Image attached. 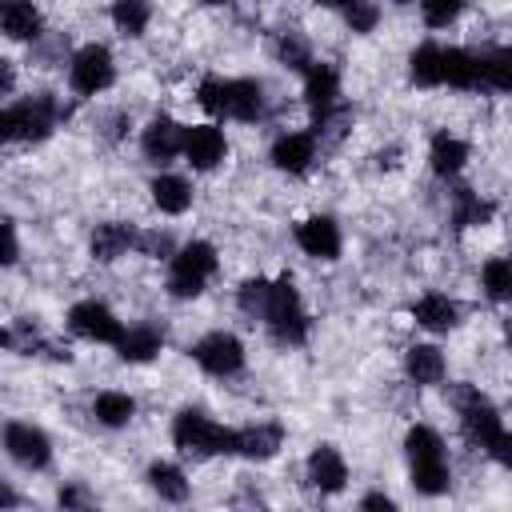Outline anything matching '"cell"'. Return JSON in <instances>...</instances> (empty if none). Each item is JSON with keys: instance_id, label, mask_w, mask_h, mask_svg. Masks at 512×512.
Returning <instances> with one entry per match:
<instances>
[{"instance_id": "7", "label": "cell", "mask_w": 512, "mask_h": 512, "mask_svg": "<svg viewBox=\"0 0 512 512\" xmlns=\"http://www.w3.org/2000/svg\"><path fill=\"white\" fill-rule=\"evenodd\" d=\"M188 356L196 360L200 372H208V376H216V380H232V376H240L244 364H248V348H244V340H240L236 332H228V328H212V332H204V336L188 348Z\"/></svg>"}, {"instance_id": "26", "label": "cell", "mask_w": 512, "mask_h": 512, "mask_svg": "<svg viewBox=\"0 0 512 512\" xmlns=\"http://www.w3.org/2000/svg\"><path fill=\"white\" fill-rule=\"evenodd\" d=\"M0 32L12 44H32L44 36V16L32 0H4L0 4Z\"/></svg>"}, {"instance_id": "18", "label": "cell", "mask_w": 512, "mask_h": 512, "mask_svg": "<svg viewBox=\"0 0 512 512\" xmlns=\"http://www.w3.org/2000/svg\"><path fill=\"white\" fill-rule=\"evenodd\" d=\"M408 316H412L416 328H424L432 336H444V332L460 328V320H464L460 304L448 292H424V296H416L412 308H408Z\"/></svg>"}, {"instance_id": "1", "label": "cell", "mask_w": 512, "mask_h": 512, "mask_svg": "<svg viewBox=\"0 0 512 512\" xmlns=\"http://www.w3.org/2000/svg\"><path fill=\"white\" fill-rule=\"evenodd\" d=\"M196 104L216 116V120H236V124H256L268 112L264 84L252 76H204L196 84Z\"/></svg>"}, {"instance_id": "32", "label": "cell", "mask_w": 512, "mask_h": 512, "mask_svg": "<svg viewBox=\"0 0 512 512\" xmlns=\"http://www.w3.org/2000/svg\"><path fill=\"white\" fill-rule=\"evenodd\" d=\"M276 60H280L284 68H292V72L304 76L316 56H312V48H308V40H304L300 32H280V36H276Z\"/></svg>"}, {"instance_id": "41", "label": "cell", "mask_w": 512, "mask_h": 512, "mask_svg": "<svg viewBox=\"0 0 512 512\" xmlns=\"http://www.w3.org/2000/svg\"><path fill=\"white\" fill-rule=\"evenodd\" d=\"M360 508H384V512H392L396 500L388 492H368V496H360Z\"/></svg>"}, {"instance_id": "38", "label": "cell", "mask_w": 512, "mask_h": 512, "mask_svg": "<svg viewBox=\"0 0 512 512\" xmlns=\"http://www.w3.org/2000/svg\"><path fill=\"white\" fill-rule=\"evenodd\" d=\"M484 452H488L504 472H512V428H500V432H496V440H492Z\"/></svg>"}, {"instance_id": "36", "label": "cell", "mask_w": 512, "mask_h": 512, "mask_svg": "<svg viewBox=\"0 0 512 512\" xmlns=\"http://www.w3.org/2000/svg\"><path fill=\"white\" fill-rule=\"evenodd\" d=\"M176 248H180V244H172L168 232H140V244H136V252L148 256V260H172Z\"/></svg>"}, {"instance_id": "24", "label": "cell", "mask_w": 512, "mask_h": 512, "mask_svg": "<svg viewBox=\"0 0 512 512\" xmlns=\"http://www.w3.org/2000/svg\"><path fill=\"white\" fill-rule=\"evenodd\" d=\"M404 376L416 388H436L448 376V360L436 344H408L404 348Z\"/></svg>"}, {"instance_id": "6", "label": "cell", "mask_w": 512, "mask_h": 512, "mask_svg": "<svg viewBox=\"0 0 512 512\" xmlns=\"http://www.w3.org/2000/svg\"><path fill=\"white\" fill-rule=\"evenodd\" d=\"M452 408H456V420H460V436L472 448H488L496 440V432L504 428L496 404L480 388H472V384H456L452 388Z\"/></svg>"}, {"instance_id": "5", "label": "cell", "mask_w": 512, "mask_h": 512, "mask_svg": "<svg viewBox=\"0 0 512 512\" xmlns=\"http://www.w3.org/2000/svg\"><path fill=\"white\" fill-rule=\"evenodd\" d=\"M220 272V252L212 240H188L172 252L168 260V276H164V288L172 300H196L212 276Z\"/></svg>"}, {"instance_id": "2", "label": "cell", "mask_w": 512, "mask_h": 512, "mask_svg": "<svg viewBox=\"0 0 512 512\" xmlns=\"http://www.w3.org/2000/svg\"><path fill=\"white\" fill-rule=\"evenodd\" d=\"M172 448L188 460H212V456H236V428L212 420L204 408H180L172 416Z\"/></svg>"}, {"instance_id": "37", "label": "cell", "mask_w": 512, "mask_h": 512, "mask_svg": "<svg viewBox=\"0 0 512 512\" xmlns=\"http://www.w3.org/2000/svg\"><path fill=\"white\" fill-rule=\"evenodd\" d=\"M56 504H60V508H88V504H92V492H88L80 480H68V484H60Z\"/></svg>"}, {"instance_id": "28", "label": "cell", "mask_w": 512, "mask_h": 512, "mask_svg": "<svg viewBox=\"0 0 512 512\" xmlns=\"http://www.w3.org/2000/svg\"><path fill=\"white\" fill-rule=\"evenodd\" d=\"M108 20H112V28H116L120 36L140 40V36L148 32V24H152V4H148V0H112Z\"/></svg>"}, {"instance_id": "34", "label": "cell", "mask_w": 512, "mask_h": 512, "mask_svg": "<svg viewBox=\"0 0 512 512\" xmlns=\"http://www.w3.org/2000/svg\"><path fill=\"white\" fill-rule=\"evenodd\" d=\"M344 24H348V32H356V36H368L376 24H380V4L376 0H352L344 12Z\"/></svg>"}, {"instance_id": "19", "label": "cell", "mask_w": 512, "mask_h": 512, "mask_svg": "<svg viewBox=\"0 0 512 512\" xmlns=\"http://www.w3.org/2000/svg\"><path fill=\"white\" fill-rule=\"evenodd\" d=\"M112 348H116V356L124 364H148V360H156L164 352V328L156 320L124 324V332H120V340Z\"/></svg>"}, {"instance_id": "40", "label": "cell", "mask_w": 512, "mask_h": 512, "mask_svg": "<svg viewBox=\"0 0 512 512\" xmlns=\"http://www.w3.org/2000/svg\"><path fill=\"white\" fill-rule=\"evenodd\" d=\"M12 92H16V64L12 60H0V96L12 100Z\"/></svg>"}, {"instance_id": "29", "label": "cell", "mask_w": 512, "mask_h": 512, "mask_svg": "<svg viewBox=\"0 0 512 512\" xmlns=\"http://www.w3.org/2000/svg\"><path fill=\"white\" fill-rule=\"evenodd\" d=\"M480 292L492 304H512V256H488L480 264Z\"/></svg>"}, {"instance_id": "43", "label": "cell", "mask_w": 512, "mask_h": 512, "mask_svg": "<svg viewBox=\"0 0 512 512\" xmlns=\"http://www.w3.org/2000/svg\"><path fill=\"white\" fill-rule=\"evenodd\" d=\"M196 4H204V8H228V4H236V0H196Z\"/></svg>"}, {"instance_id": "23", "label": "cell", "mask_w": 512, "mask_h": 512, "mask_svg": "<svg viewBox=\"0 0 512 512\" xmlns=\"http://www.w3.org/2000/svg\"><path fill=\"white\" fill-rule=\"evenodd\" d=\"M192 180L188 176H180V172H156L152 180H148V200L156 204V212H164V216H184L188 208H192Z\"/></svg>"}, {"instance_id": "33", "label": "cell", "mask_w": 512, "mask_h": 512, "mask_svg": "<svg viewBox=\"0 0 512 512\" xmlns=\"http://www.w3.org/2000/svg\"><path fill=\"white\" fill-rule=\"evenodd\" d=\"M268 296H272V280H268V276H248V280L236 288V308H240L248 320H260L264 308H268Z\"/></svg>"}, {"instance_id": "31", "label": "cell", "mask_w": 512, "mask_h": 512, "mask_svg": "<svg viewBox=\"0 0 512 512\" xmlns=\"http://www.w3.org/2000/svg\"><path fill=\"white\" fill-rule=\"evenodd\" d=\"M440 52H444V44H436V40H424V44L412 48V56H408V80L416 88H440Z\"/></svg>"}, {"instance_id": "9", "label": "cell", "mask_w": 512, "mask_h": 512, "mask_svg": "<svg viewBox=\"0 0 512 512\" xmlns=\"http://www.w3.org/2000/svg\"><path fill=\"white\" fill-rule=\"evenodd\" d=\"M4 456L24 472H44L52 464V436L32 420L4 424Z\"/></svg>"}, {"instance_id": "12", "label": "cell", "mask_w": 512, "mask_h": 512, "mask_svg": "<svg viewBox=\"0 0 512 512\" xmlns=\"http://www.w3.org/2000/svg\"><path fill=\"white\" fill-rule=\"evenodd\" d=\"M320 160V136L312 128H292V132H280L272 144H268V164L284 176H308L312 164Z\"/></svg>"}, {"instance_id": "22", "label": "cell", "mask_w": 512, "mask_h": 512, "mask_svg": "<svg viewBox=\"0 0 512 512\" xmlns=\"http://www.w3.org/2000/svg\"><path fill=\"white\" fill-rule=\"evenodd\" d=\"M88 416L108 428V432H120L136 420V396L124 392V388H100L92 400H88Z\"/></svg>"}, {"instance_id": "17", "label": "cell", "mask_w": 512, "mask_h": 512, "mask_svg": "<svg viewBox=\"0 0 512 512\" xmlns=\"http://www.w3.org/2000/svg\"><path fill=\"white\" fill-rule=\"evenodd\" d=\"M136 244H140V228L136 224H128V220H104L88 236V256L96 264H116L120 256L136 252Z\"/></svg>"}, {"instance_id": "45", "label": "cell", "mask_w": 512, "mask_h": 512, "mask_svg": "<svg viewBox=\"0 0 512 512\" xmlns=\"http://www.w3.org/2000/svg\"><path fill=\"white\" fill-rule=\"evenodd\" d=\"M392 4H396V8H408V4H416V0H392Z\"/></svg>"}, {"instance_id": "39", "label": "cell", "mask_w": 512, "mask_h": 512, "mask_svg": "<svg viewBox=\"0 0 512 512\" xmlns=\"http://www.w3.org/2000/svg\"><path fill=\"white\" fill-rule=\"evenodd\" d=\"M20 260V236H16V220H4V264L12 268Z\"/></svg>"}, {"instance_id": "42", "label": "cell", "mask_w": 512, "mask_h": 512, "mask_svg": "<svg viewBox=\"0 0 512 512\" xmlns=\"http://www.w3.org/2000/svg\"><path fill=\"white\" fill-rule=\"evenodd\" d=\"M312 4H320V8H328V12H344L352 0H312Z\"/></svg>"}, {"instance_id": "4", "label": "cell", "mask_w": 512, "mask_h": 512, "mask_svg": "<svg viewBox=\"0 0 512 512\" xmlns=\"http://www.w3.org/2000/svg\"><path fill=\"white\" fill-rule=\"evenodd\" d=\"M260 324L272 336V344H280V348H300L308 340L312 316H308V308H304L300 288H296L292 276H276L272 280V296H268V308H264Z\"/></svg>"}, {"instance_id": "16", "label": "cell", "mask_w": 512, "mask_h": 512, "mask_svg": "<svg viewBox=\"0 0 512 512\" xmlns=\"http://www.w3.org/2000/svg\"><path fill=\"white\" fill-rule=\"evenodd\" d=\"M304 480L312 492L320 496H336L348 488V460L336 444H316L308 456H304Z\"/></svg>"}, {"instance_id": "44", "label": "cell", "mask_w": 512, "mask_h": 512, "mask_svg": "<svg viewBox=\"0 0 512 512\" xmlns=\"http://www.w3.org/2000/svg\"><path fill=\"white\" fill-rule=\"evenodd\" d=\"M504 344H508V348H512V316H508V320H504Z\"/></svg>"}, {"instance_id": "25", "label": "cell", "mask_w": 512, "mask_h": 512, "mask_svg": "<svg viewBox=\"0 0 512 512\" xmlns=\"http://www.w3.org/2000/svg\"><path fill=\"white\" fill-rule=\"evenodd\" d=\"M144 484L160 504H184L192 492V480L176 460H152L144 468Z\"/></svg>"}, {"instance_id": "21", "label": "cell", "mask_w": 512, "mask_h": 512, "mask_svg": "<svg viewBox=\"0 0 512 512\" xmlns=\"http://www.w3.org/2000/svg\"><path fill=\"white\" fill-rule=\"evenodd\" d=\"M280 448H284V424L280 420H256V424L236 428V456H244V460L264 464Z\"/></svg>"}, {"instance_id": "15", "label": "cell", "mask_w": 512, "mask_h": 512, "mask_svg": "<svg viewBox=\"0 0 512 512\" xmlns=\"http://www.w3.org/2000/svg\"><path fill=\"white\" fill-rule=\"evenodd\" d=\"M140 152H144V160L156 164V168L172 164V160L184 152V124H180L176 116H168V112H156V116L140 128Z\"/></svg>"}, {"instance_id": "10", "label": "cell", "mask_w": 512, "mask_h": 512, "mask_svg": "<svg viewBox=\"0 0 512 512\" xmlns=\"http://www.w3.org/2000/svg\"><path fill=\"white\" fill-rule=\"evenodd\" d=\"M64 324H68L72 336H80V340H88V344H116L120 332H124V320H120L104 300H96V296L76 300V304L68 308Z\"/></svg>"}, {"instance_id": "8", "label": "cell", "mask_w": 512, "mask_h": 512, "mask_svg": "<svg viewBox=\"0 0 512 512\" xmlns=\"http://www.w3.org/2000/svg\"><path fill=\"white\" fill-rule=\"evenodd\" d=\"M116 84V56L108 44H80L72 56H68V88L88 100V96H100Z\"/></svg>"}, {"instance_id": "13", "label": "cell", "mask_w": 512, "mask_h": 512, "mask_svg": "<svg viewBox=\"0 0 512 512\" xmlns=\"http://www.w3.org/2000/svg\"><path fill=\"white\" fill-rule=\"evenodd\" d=\"M292 240H296V248H300L308 260H320V264H332V260H340V252H344V232H340V224H336L328 212L304 216V220L292 228Z\"/></svg>"}, {"instance_id": "30", "label": "cell", "mask_w": 512, "mask_h": 512, "mask_svg": "<svg viewBox=\"0 0 512 512\" xmlns=\"http://www.w3.org/2000/svg\"><path fill=\"white\" fill-rule=\"evenodd\" d=\"M480 92H512V48L480 52Z\"/></svg>"}, {"instance_id": "27", "label": "cell", "mask_w": 512, "mask_h": 512, "mask_svg": "<svg viewBox=\"0 0 512 512\" xmlns=\"http://www.w3.org/2000/svg\"><path fill=\"white\" fill-rule=\"evenodd\" d=\"M492 216H496V204L488 196H480L476 188L452 192V224L456 228H480V224H492Z\"/></svg>"}, {"instance_id": "11", "label": "cell", "mask_w": 512, "mask_h": 512, "mask_svg": "<svg viewBox=\"0 0 512 512\" xmlns=\"http://www.w3.org/2000/svg\"><path fill=\"white\" fill-rule=\"evenodd\" d=\"M300 80H304V104H308V112H312V128H320V124H328L332 116L344 112V108H340L344 88H340V72H336V64H328V60H312V68H308Z\"/></svg>"}, {"instance_id": "20", "label": "cell", "mask_w": 512, "mask_h": 512, "mask_svg": "<svg viewBox=\"0 0 512 512\" xmlns=\"http://www.w3.org/2000/svg\"><path fill=\"white\" fill-rule=\"evenodd\" d=\"M468 156H472V148H468L464 136H456V132H448V128L432 132V140H428V168H432V176L456 180V176L468 168Z\"/></svg>"}, {"instance_id": "35", "label": "cell", "mask_w": 512, "mask_h": 512, "mask_svg": "<svg viewBox=\"0 0 512 512\" xmlns=\"http://www.w3.org/2000/svg\"><path fill=\"white\" fill-rule=\"evenodd\" d=\"M464 4L468 0H420V16H424L428 28H448V24L460 20Z\"/></svg>"}, {"instance_id": "3", "label": "cell", "mask_w": 512, "mask_h": 512, "mask_svg": "<svg viewBox=\"0 0 512 512\" xmlns=\"http://www.w3.org/2000/svg\"><path fill=\"white\" fill-rule=\"evenodd\" d=\"M64 120V108L52 92H36L24 100H8L0 112V136L8 144H44Z\"/></svg>"}, {"instance_id": "14", "label": "cell", "mask_w": 512, "mask_h": 512, "mask_svg": "<svg viewBox=\"0 0 512 512\" xmlns=\"http://www.w3.org/2000/svg\"><path fill=\"white\" fill-rule=\"evenodd\" d=\"M184 164L192 172H212L228 160V136L216 120H204V124H184Z\"/></svg>"}]
</instances>
